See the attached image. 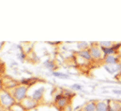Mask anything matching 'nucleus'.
Masks as SVG:
<instances>
[{
  "instance_id": "11",
  "label": "nucleus",
  "mask_w": 121,
  "mask_h": 111,
  "mask_svg": "<svg viewBox=\"0 0 121 111\" xmlns=\"http://www.w3.org/2000/svg\"><path fill=\"white\" fill-rule=\"evenodd\" d=\"M109 110L108 111H121V102L120 101H115V100H109Z\"/></svg>"
},
{
  "instance_id": "24",
  "label": "nucleus",
  "mask_w": 121,
  "mask_h": 111,
  "mask_svg": "<svg viewBox=\"0 0 121 111\" xmlns=\"http://www.w3.org/2000/svg\"><path fill=\"white\" fill-rule=\"evenodd\" d=\"M4 73V68L3 67H1V65H0V78L2 77V74Z\"/></svg>"
},
{
  "instance_id": "3",
  "label": "nucleus",
  "mask_w": 121,
  "mask_h": 111,
  "mask_svg": "<svg viewBox=\"0 0 121 111\" xmlns=\"http://www.w3.org/2000/svg\"><path fill=\"white\" fill-rule=\"evenodd\" d=\"M89 52L91 53V56L93 58V61L99 62V61H103L104 59V54L102 52V49L98 45L97 42H92L89 47Z\"/></svg>"
},
{
  "instance_id": "2",
  "label": "nucleus",
  "mask_w": 121,
  "mask_h": 111,
  "mask_svg": "<svg viewBox=\"0 0 121 111\" xmlns=\"http://www.w3.org/2000/svg\"><path fill=\"white\" fill-rule=\"evenodd\" d=\"M16 104L12 95L6 90H0V106L4 109H10L12 106Z\"/></svg>"
},
{
  "instance_id": "12",
  "label": "nucleus",
  "mask_w": 121,
  "mask_h": 111,
  "mask_svg": "<svg viewBox=\"0 0 121 111\" xmlns=\"http://www.w3.org/2000/svg\"><path fill=\"white\" fill-rule=\"evenodd\" d=\"M76 55L80 56L81 58L86 60V61L89 62V63H92V62H93V58H92V56H91L89 49H88V50H85V51L78 52H76Z\"/></svg>"
},
{
  "instance_id": "16",
  "label": "nucleus",
  "mask_w": 121,
  "mask_h": 111,
  "mask_svg": "<svg viewBox=\"0 0 121 111\" xmlns=\"http://www.w3.org/2000/svg\"><path fill=\"white\" fill-rule=\"evenodd\" d=\"M44 66H45L46 68H48L49 70L53 71V72H54V70H55V69H56V68H57L56 63L54 61H51V60H47L46 62H44Z\"/></svg>"
},
{
  "instance_id": "13",
  "label": "nucleus",
  "mask_w": 121,
  "mask_h": 111,
  "mask_svg": "<svg viewBox=\"0 0 121 111\" xmlns=\"http://www.w3.org/2000/svg\"><path fill=\"white\" fill-rule=\"evenodd\" d=\"M80 111H96V101L92 100L81 107Z\"/></svg>"
},
{
  "instance_id": "14",
  "label": "nucleus",
  "mask_w": 121,
  "mask_h": 111,
  "mask_svg": "<svg viewBox=\"0 0 121 111\" xmlns=\"http://www.w3.org/2000/svg\"><path fill=\"white\" fill-rule=\"evenodd\" d=\"M98 45L101 48V49H108V48H112L116 45L115 42L113 41H99V42H97Z\"/></svg>"
},
{
  "instance_id": "15",
  "label": "nucleus",
  "mask_w": 121,
  "mask_h": 111,
  "mask_svg": "<svg viewBox=\"0 0 121 111\" xmlns=\"http://www.w3.org/2000/svg\"><path fill=\"white\" fill-rule=\"evenodd\" d=\"M38 80H39V79H36V78L25 79H22V80H21V84H24V85H26V86H27V87L29 88L30 86H32V85H34V84L36 83Z\"/></svg>"
},
{
  "instance_id": "22",
  "label": "nucleus",
  "mask_w": 121,
  "mask_h": 111,
  "mask_svg": "<svg viewBox=\"0 0 121 111\" xmlns=\"http://www.w3.org/2000/svg\"><path fill=\"white\" fill-rule=\"evenodd\" d=\"M19 58H20L22 61H24V60L26 59V54H25L24 52H21V53L19 54Z\"/></svg>"
},
{
  "instance_id": "19",
  "label": "nucleus",
  "mask_w": 121,
  "mask_h": 111,
  "mask_svg": "<svg viewBox=\"0 0 121 111\" xmlns=\"http://www.w3.org/2000/svg\"><path fill=\"white\" fill-rule=\"evenodd\" d=\"M53 76L56 77V78H59L62 79H69V76L67 74H64V73H60V72H57V71H54L53 72Z\"/></svg>"
},
{
  "instance_id": "21",
  "label": "nucleus",
  "mask_w": 121,
  "mask_h": 111,
  "mask_svg": "<svg viewBox=\"0 0 121 111\" xmlns=\"http://www.w3.org/2000/svg\"><path fill=\"white\" fill-rule=\"evenodd\" d=\"M73 90H76V91H81L82 90V86H80V85H78V84H74V85H72V87H71Z\"/></svg>"
},
{
  "instance_id": "1",
  "label": "nucleus",
  "mask_w": 121,
  "mask_h": 111,
  "mask_svg": "<svg viewBox=\"0 0 121 111\" xmlns=\"http://www.w3.org/2000/svg\"><path fill=\"white\" fill-rule=\"evenodd\" d=\"M27 91H28V87L27 86H26L24 84H19L14 89L10 90L9 92L12 95L13 99L15 100V102L20 104L25 98L27 97Z\"/></svg>"
},
{
  "instance_id": "23",
  "label": "nucleus",
  "mask_w": 121,
  "mask_h": 111,
  "mask_svg": "<svg viewBox=\"0 0 121 111\" xmlns=\"http://www.w3.org/2000/svg\"><path fill=\"white\" fill-rule=\"evenodd\" d=\"M71 110H72L71 106H70V105H69L68 107H65V109H64L63 111H71Z\"/></svg>"
},
{
  "instance_id": "4",
  "label": "nucleus",
  "mask_w": 121,
  "mask_h": 111,
  "mask_svg": "<svg viewBox=\"0 0 121 111\" xmlns=\"http://www.w3.org/2000/svg\"><path fill=\"white\" fill-rule=\"evenodd\" d=\"M21 106L26 109V110H31V109H34L36 108L38 106H39V103L36 102L32 97H26L25 98L21 103Z\"/></svg>"
},
{
  "instance_id": "20",
  "label": "nucleus",
  "mask_w": 121,
  "mask_h": 111,
  "mask_svg": "<svg viewBox=\"0 0 121 111\" xmlns=\"http://www.w3.org/2000/svg\"><path fill=\"white\" fill-rule=\"evenodd\" d=\"M9 111H26L22 106H21V104H18V103H16L14 106H12L11 107V108L9 109Z\"/></svg>"
},
{
  "instance_id": "7",
  "label": "nucleus",
  "mask_w": 121,
  "mask_h": 111,
  "mask_svg": "<svg viewBox=\"0 0 121 111\" xmlns=\"http://www.w3.org/2000/svg\"><path fill=\"white\" fill-rule=\"evenodd\" d=\"M103 63L106 64H117L120 63V56L119 54L105 56L103 59Z\"/></svg>"
},
{
  "instance_id": "10",
  "label": "nucleus",
  "mask_w": 121,
  "mask_h": 111,
  "mask_svg": "<svg viewBox=\"0 0 121 111\" xmlns=\"http://www.w3.org/2000/svg\"><path fill=\"white\" fill-rule=\"evenodd\" d=\"M109 103L108 101H96V111H108Z\"/></svg>"
},
{
  "instance_id": "26",
  "label": "nucleus",
  "mask_w": 121,
  "mask_h": 111,
  "mask_svg": "<svg viewBox=\"0 0 121 111\" xmlns=\"http://www.w3.org/2000/svg\"><path fill=\"white\" fill-rule=\"evenodd\" d=\"M0 111H5V109H4V108H3L1 106H0Z\"/></svg>"
},
{
  "instance_id": "6",
  "label": "nucleus",
  "mask_w": 121,
  "mask_h": 111,
  "mask_svg": "<svg viewBox=\"0 0 121 111\" xmlns=\"http://www.w3.org/2000/svg\"><path fill=\"white\" fill-rule=\"evenodd\" d=\"M55 104H56V107L58 109L64 110L66 107H68L69 105H70V99L68 98V97H66V96H64V95H62L59 99H57V100L55 101Z\"/></svg>"
},
{
  "instance_id": "8",
  "label": "nucleus",
  "mask_w": 121,
  "mask_h": 111,
  "mask_svg": "<svg viewBox=\"0 0 121 111\" xmlns=\"http://www.w3.org/2000/svg\"><path fill=\"white\" fill-rule=\"evenodd\" d=\"M44 91H45L44 87H41V88H39V89L36 90V91L33 92V94H32V96H31V97H32L36 102H38V103L39 104V103L42 101V99H43Z\"/></svg>"
},
{
  "instance_id": "9",
  "label": "nucleus",
  "mask_w": 121,
  "mask_h": 111,
  "mask_svg": "<svg viewBox=\"0 0 121 111\" xmlns=\"http://www.w3.org/2000/svg\"><path fill=\"white\" fill-rule=\"evenodd\" d=\"M104 68L111 74L114 73H121V63H117V64H106L104 66Z\"/></svg>"
},
{
  "instance_id": "5",
  "label": "nucleus",
  "mask_w": 121,
  "mask_h": 111,
  "mask_svg": "<svg viewBox=\"0 0 121 111\" xmlns=\"http://www.w3.org/2000/svg\"><path fill=\"white\" fill-rule=\"evenodd\" d=\"M2 85H3V87H4V90H6V91L9 90V91H10V90L14 89L16 86H18V85H19V82H18L17 80L12 79L11 78L3 77V79H2Z\"/></svg>"
},
{
  "instance_id": "25",
  "label": "nucleus",
  "mask_w": 121,
  "mask_h": 111,
  "mask_svg": "<svg viewBox=\"0 0 121 111\" xmlns=\"http://www.w3.org/2000/svg\"><path fill=\"white\" fill-rule=\"evenodd\" d=\"M114 91V93H117V94H121V91H118V90H115V91Z\"/></svg>"
},
{
  "instance_id": "17",
  "label": "nucleus",
  "mask_w": 121,
  "mask_h": 111,
  "mask_svg": "<svg viewBox=\"0 0 121 111\" xmlns=\"http://www.w3.org/2000/svg\"><path fill=\"white\" fill-rule=\"evenodd\" d=\"M89 47H90V45H89L87 42H84V41L77 42V48H78L79 52H81V51H85V50H88Z\"/></svg>"
},
{
  "instance_id": "18",
  "label": "nucleus",
  "mask_w": 121,
  "mask_h": 111,
  "mask_svg": "<svg viewBox=\"0 0 121 111\" xmlns=\"http://www.w3.org/2000/svg\"><path fill=\"white\" fill-rule=\"evenodd\" d=\"M76 62H77V63H78L79 65H81V66H86V65H88L89 63H91L87 62L86 60L81 58L80 56H78V55H76Z\"/></svg>"
}]
</instances>
